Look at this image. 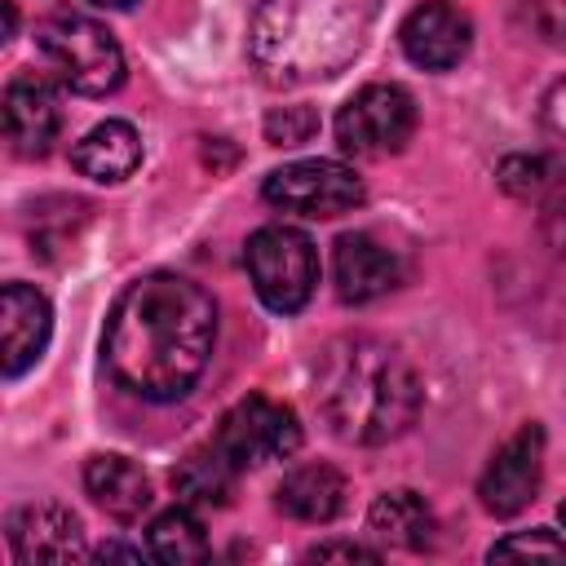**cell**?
Instances as JSON below:
<instances>
[{"label":"cell","mask_w":566,"mask_h":566,"mask_svg":"<svg viewBox=\"0 0 566 566\" xmlns=\"http://www.w3.org/2000/svg\"><path fill=\"white\" fill-rule=\"evenodd\" d=\"M217 345V301L186 274H142L106 318V367L119 389L172 402L195 389Z\"/></svg>","instance_id":"cell-1"},{"label":"cell","mask_w":566,"mask_h":566,"mask_svg":"<svg viewBox=\"0 0 566 566\" xmlns=\"http://www.w3.org/2000/svg\"><path fill=\"white\" fill-rule=\"evenodd\" d=\"M314 402L340 442L380 447L420 416V376L380 336H336L314 363Z\"/></svg>","instance_id":"cell-2"},{"label":"cell","mask_w":566,"mask_h":566,"mask_svg":"<svg viewBox=\"0 0 566 566\" xmlns=\"http://www.w3.org/2000/svg\"><path fill=\"white\" fill-rule=\"evenodd\" d=\"M380 0H265L252 13L248 53L265 84H314L354 62Z\"/></svg>","instance_id":"cell-3"},{"label":"cell","mask_w":566,"mask_h":566,"mask_svg":"<svg viewBox=\"0 0 566 566\" xmlns=\"http://www.w3.org/2000/svg\"><path fill=\"white\" fill-rule=\"evenodd\" d=\"M35 49L71 93L102 97V93H115L124 84V49H119V40L102 22H93L84 13L62 9V13L44 18L40 31H35Z\"/></svg>","instance_id":"cell-4"},{"label":"cell","mask_w":566,"mask_h":566,"mask_svg":"<svg viewBox=\"0 0 566 566\" xmlns=\"http://www.w3.org/2000/svg\"><path fill=\"white\" fill-rule=\"evenodd\" d=\"M252 287L265 310L296 314L318 283V252L305 230L296 226H261L243 248Z\"/></svg>","instance_id":"cell-5"},{"label":"cell","mask_w":566,"mask_h":566,"mask_svg":"<svg viewBox=\"0 0 566 566\" xmlns=\"http://www.w3.org/2000/svg\"><path fill=\"white\" fill-rule=\"evenodd\" d=\"M416 133V97L402 84H367L336 115V142L354 159L398 155Z\"/></svg>","instance_id":"cell-6"},{"label":"cell","mask_w":566,"mask_h":566,"mask_svg":"<svg viewBox=\"0 0 566 566\" xmlns=\"http://www.w3.org/2000/svg\"><path fill=\"white\" fill-rule=\"evenodd\" d=\"M265 203L292 217H310V221H332L340 212H354L363 203V177L349 164L336 159H301V164H283L265 177L261 186Z\"/></svg>","instance_id":"cell-7"},{"label":"cell","mask_w":566,"mask_h":566,"mask_svg":"<svg viewBox=\"0 0 566 566\" xmlns=\"http://www.w3.org/2000/svg\"><path fill=\"white\" fill-rule=\"evenodd\" d=\"M217 447L239 464V469H256L270 460H287L301 447V424L292 416V407L274 402V398H243L221 416L217 429Z\"/></svg>","instance_id":"cell-8"},{"label":"cell","mask_w":566,"mask_h":566,"mask_svg":"<svg viewBox=\"0 0 566 566\" xmlns=\"http://www.w3.org/2000/svg\"><path fill=\"white\" fill-rule=\"evenodd\" d=\"M539 478H544V429H539V424H522V429L491 455V464L482 469V482H478L482 509L495 513V517L522 513V509L535 500Z\"/></svg>","instance_id":"cell-9"},{"label":"cell","mask_w":566,"mask_h":566,"mask_svg":"<svg viewBox=\"0 0 566 566\" xmlns=\"http://www.w3.org/2000/svg\"><path fill=\"white\" fill-rule=\"evenodd\" d=\"M398 40H402L407 62H416L420 71H451L464 62L473 44V22L447 0H424L407 13Z\"/></svg>","instance_id":"cell-10"},{"label":"cell","mask_w":566,"mask_h":566,"mask_svg":"<svg viewBox=\"0 0 566 566\" xmlns=\"http://www.w3.org/2000/svg\"><path fill=\"white\" fill-rule=\"evenodd\" d=\"M332 274H336V296L345 305H367V301H376L402 283V261L385 239L354 230V234L336 239Z\"/></svg>","instance_id":"cell-11"},{"label":"cell","mask_w":566,"mask_h":566,"mask_svg":"<svg viewBox=\"0 0 566 566\" xmlns=\"http://www.w3.org/2000/svg\"><path fill=\"white\" fill-rule=\"evenodd\" d=\"M53 336L49 301L27 283H4L0 292V367L9 380L31 371Z\"/></svg>","instance_id":"cell-12"},{"label":"cell","mask_w":566,"mask_h":566,"mask_svg":"<svg viewBox=\"0 0 566 566\" xmlns=\"http://www.w3.org/2000/svg\"><path fill=\"white\" fill-rule=\"evenodd\" d=\"M4 133L22 159H40L53 150L62 133V106L44 75H13L4 88Z\"/></svg>","instance_id":"cell-13"},{"label":"cell","mask_w":566,"mask_h":566,"mask_svg":"<svg viewBox=\"0 0 566 566\" xmlns=\"http://www.w3.org/2000/svg\"><path fill=\"white\" fill-rule=\"evenodd\" d=\"M9 544L22 566L35 562H80L84 557V526L62 504H22L9 517Z\"/></svg>","instance_id":"cell-14"},{"label":"cell","mask_w":566,"mask_h":566,"mask_svg":"<svg viewBox=\"0 0 566 566\" xmlns=\"http://www.w3.org/2000/svg\"><path fill=\"white\" fill-rule=\"evenodd\" d=\"M349 482L340 478V469L332 464H296L292 473H283V482L274 486V504L279 513L296 517V522H332L345 509Z\"/></svg>","instance_id":"cell-15"},{"label":"cell","mask_w":566,"mask_h":566,"mask_svg":"<svg viewBox=\"0 0 566 566\" xmlns=\"http://www.w3.org/2000/svg\"><path fill=\"white\" fill-rule=\"evenodd\" d=\"M71 164L88 177V181H102V186H115L124 177L137 172L142 164V137L128 119H106L97 128H88L75 150H71Z\"/></svg>","instance_id":"cell-16"},{"label":"cell","mask_w":566,"mask_h":566,"mask_svg":"<svg viewBox=\"0 0 566 566\" xmlns=\"http://www.w3.org/2000/svg\"><path fill=\"white\" fill-rule=\"evenodd\" d=\"M84 491L102 513L115 522H137L150 509V482L146 473L124 455H93L84 464Z\"/></svg>","instance_id":"cell-17"},{"label":"cell","mask_w":566,"mask_h":566,"mask_svg":"<svg viewBox=\"0 0 566 566\" xmlns=\"http://www.w3.org/2000/svg\"><path fill=\"white\" fill-rule=\"evenodd\" d=\"M239 464L217 447V438L208 447H195L177 469H172V486L186 504L195 509H226L230 495H234V482H239Z\"/></svg>","instance_id":"cell-18"},{"label":"cell","mask_w":566,"mask_h":566,"mask_svg":"<svg viewBox=\"0 0 566 566\" xmlns=\"http://www.w3.org/2000/svg\"><path fill=\"white\" fill-rule=\"evenodd\" d=\"M367 522L394 548H424L433 539V513L416 491H385L371 504Z\"/></svg>","instance_id":"cell-19"},{"label":"cell","mask_w":566,"mask_h":566,"mask_svg":"<svg viewBox=\"0 0 566 566\" xmlns=\"http://www.w3.org/2000/svg\"><path fill=\"white\" fill-rule=\"evenodd\" d=\"M150 557L172 562V566H186V562H203L208 557V531H203L195 504L168 509V513H159L150 522Z\"/></svg>","instance_id":"cell-20"},{"label":"cell","mask_w":566,"mask_h":566,"mask_svg":"<svg viewBox=\"0 0 566 566\" xmlns=\"http://www.w3.org/2000/svg\"><path fill=\"white\" fill-rule=\"evenodd\" d=\"M495 177L522 203H544L548 195L562 190V168L553 159H544V155H509Z\"/></svg>","instance_id":"cell-21"},{"label":"cell","mask_w":566,"mask_h":566,"mask_svg":"<svg viewBox=\"0 0 566 566\" xmlns=\"http://www.w3.org/2000/svg\"><path fill=\"white\" fill-rule=\"evenodd\" d=\"M318 133V115L310 106H279L265 115V137L274 146H301Z\"/></svg>","instance_id":"cell-22"},{"label":"cell","mask_w":566,"mask_h":566,"mask_svg":"<svg viewBox=\"0 0 566 566\" xmlns=\"http://www.w3.org/2000/svg\"><path fill=\"white\" fill-rule=\"evenodd\" d=\"M495 557H548V562H566V539H557L553 531H517V535H504L500 544H491V562Z\"/></svg>","instance_id":"cell-23"},{"label":"cell","mask_w":566,"mask_h":566,"mask_svg":"<svg viewBox=\"0 0 566 566\" xmlns=\"http://www.w3.org/2000/svg\"><path fill=\"white\" fill-rule=\"evenodd\" d=\"M522 18L526 27L548 40V44H562L566 40V0H526L522 4Z\"/></svg>","instance_id":"cell-24"},{"label":"cell","mask_w":566,"mask_h":566,"mask_svg":"<svg viewBox=\"0 0 566 566\" xmlns=\"http://www.w3.org/2000/svg\"><path fill=\"white\" fill-rule=\"evenodd\" d=\"M539 115H544V133L566 150V80H557V84L544 93Z\"/></svg>","instance_id":"cell-25"},{"label":"cell","mask_w":566,"mask_h":566,"mask_svg":"<svg viewBox=\"0 0 566 566\" xmlns=\"http://www.w3.org/2000/svg\"><path fill=\"white\" fill-rule=\"evenodd\" d=\"M310 562H376L380 553L376 548H363V544H314L310 553H305Z\"/></svg>","instance_id":"cell-26"},{"label":"cell","mask_w":566,"mask_h":566,"mask_svg":"<svg viewBox=\"0 0 566 566\" xmlns=\"http://www.w3.org/2000/svg\"><path fill=\"white\" fill-rule=\"evenodd\" d=\"M88 4H97V9H133L137 0H88Z\"/></svg>","instance_id":"cell-27"},{"label":"cell","mask_w":566,"mask_h":566,"mask_svg":"<svg viewBox=\"0 0 566 566\" xmlns=\"http://www.w3.org/2000/svg\"><path fill=\"white\" fill-rule=\"evenodd\" d=\"M562 526H566V500H562Z\"/></svg>","instance_id":"cell-28"}]
</instances>
